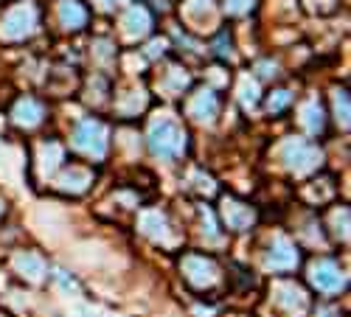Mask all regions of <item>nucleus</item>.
<instances>
[{"instance_id": "f257e3e1", "label": "nucleus", "mask_w": 351, "mask_h": 317, "mask_svg": "<svg viewBox=\"0 0 351 317\" xmlns=\"http://www.w3.org/2000/svg\"><path fill=\"white\" fill-rule=\"evenodd\" d=\"M149 140H152V152L160 157H180L186 152V132L169 118L152 127Z\"/></svg>"}, {"instance_id": "f03ea898", "label": "nucleus", "mask_w": 351, "mask_h": 317, "mask_svg": "<svg viewBox=\"0 0 351 317\" xmlns=\"http://www.w3.org/2000/svg\"><path fill=\"white\" fill-rule=\"evenodd\" d=\"M281 160H284L292 171H298V175H301V171H312V168L320 163V155H317V149L312 147V143L295 138V140H287V143H284Z\"/></svg>"}, {"instance_id": "7ed1b4c3", "label": "nucleus", "mask_w": 351, "mask_h": 317, "mask_svg": "<svg viewBox=\"0 0 351 317\" xmlns=\"http://www.w3.org/2000/svg\"><path fill=\"white\" fill-rule=\"evenodd\" d=\"M73 147L90 157H101L104 149H107V135H104V127L99 121H84L79 124L76 135H73Z\"/></svg>"}, {"instance_id": "20e7f679", "label": "nucleus", "mask_w": 351, "mask_h": 317, "mask_svg": "<svg viewBox=\"0 0 351 317\" xmlns=\"http://www.w3.org/2000/svg\"><path fill=\"white\" fill-rule=\"evenodd\" d=\"M309 281L320 292H340L346 286V275L335 262H315L309 270Z\"/></svg>"}, {"instance_id": "39448f33", "label": "nucleus", "mask_w": 351, "mask_h": 317, "mask_svg": "<svg viewBox=\"0 0 351 317\" xmlns=\"http://www.w3.org/2000/svg\"><path fill=\"white\" fill-rule=\"evenodd\" d=\"M183 272L194 286H211L217 281V264L206 255H186Z\"/></svg>"}, {"instance_id": "423d86ee", "label": "nucleus", "mask_w": 351, "mask_h": 317, "mask_svg": "<svg viewBox=\"0 0 351 317\" xmlns=\"http://www.w3.org/2000/svg\"><path fill=\"white\" fill-rule=\"evenodd\" d=\"M295 264H298V250L292 247L284 236L273 239L270 253H267V267H273V270H292Z\"/></svg>"}, {"instance_id": "0eeeda50", "label": "nucleus", "mask_w": 351, "mask_h": 317, "mask_svg": "<svg viewBox=\"0 0 351 317\" xmlns=\"http://www.w3.org/2000/svg\"><path fill=\"white\" fill-rule=\"evenodd\" d=\"M222 216H225V225L233 227V230H247L256 219L253 208L245 205V203H233V199H228V203L222 205Z\"/></svg>"}, {"instance_id": "6e6552de", "label": "nucleus", "mask_w": 351, "mask_h": 317, "mask_svg": "<svg viewBox=\"0 0 351 317\" xmlns=\"http://www.w3.org/2000/svg\"><path fill=\"white\" fill-rule=\"evenodd\" d=\"M276 303L284 306L287 312H304L306 309V295L295 283H278L276 286Z\"/></svg>"}, {"instance_id": "1a4fd4ad", "label": "nucleus", "mask_w": 351, "mask_h": 317, "mask_svg": "<svg viewBox=\"0 0 351 317\" xmlns=\"http://www.w3.org/2000/svg\"><path fill=\"white\" fill-rule=\"evenodd\" d=\"M32 23H34V9L32 6H17L6 17V34L9 37H23V34H28Z\"/></svg>"}, {"instance_id": "9d476101", "label": "nucleus", "mask_w": 351, "mask_h": 317, "mask_svg": "<svg viewBox=\"0 0 351 317\" xmlns=\"http://www.w3.org/2000/svg\"><path fill=\"white\" fill-rule=\"evenodd\" d=\"M189 112L194 115V118H199V121L214 118V112H217V96L211 90H199V96L189 104Z\"/></svg>"}, {"instance_id": "9b49d317", "label": "nucleus", "mask_w": 351, "mask_h": 317, "mask_svg": "<svg viewBox=\"0 0 351 317\" xmlns=\"http://www.w3.org/2000/svg\"><path fill=\"white\" fill-rule=\"evenodd\" d=\"M17 270H20L28 281H40L43 272H45V262H43L37 253H23V255H17Z\"/></svg>"}, {"instance_id": "f8f14e48", "label": "nucleus", "mask_w": 351, "mask_h": 317, "mask_svg": "<svg viewBox=\"0 0 351 317\" xmlns=\"http://www.w3.org/2000/svg\"><path fill=\"white\" fill-rule=\"evenodd\" d=\"M60 17H62V23H65L68 28L84 25V9L76 3V0H65L62 9H60Z\"/></svg>"}, {"instance_id": "ddd939ff", "label": "nucleus", "mask_w": 351, "mask_h": 317, "mask_svg": "<svg viewBox=\"0 0 351 317\" xmlns=\"http://www.w3.org/2000/svg\"><path fill=\"white\" fill-rule=\"evenodd\" d=\"M141 225L152 239H166V219L160 214H146Z\"/></svg>"}, {"instance_id": "4468645a", "label": "nucleus", "mask_w": 351, "mask_h": 317, "mask_svg": "<svg viewBox=\"0 0 351 317\" xmlns=\"http://www.w3.org/2000/svg\"><path fill=\"white\" fill-rule=\"evenodd\" d=\"M127 25L132 34H146L149 31V14H146L143 9H132L130 17H127Z\"/></svg>"}, {"instance_id": "2eb2a0df", "label": "nucleus", "mask_w": 351, "mask_h": 317, "mask_svg": "<svg viewBox=\"0 0 351 317\" xmlns=\"http://www.w3.org/2000/svg\"><path fill=\"white\" fill-rule=\"evenodd\" d=\"M306 129L309 132H320V129H324V112H320V107L317 104H309L306 107Z\"/></svg>"}, {"instance_id": "dca6fc26", "label": "nucleus", "mask_w": 351, "mask_h": 317, "mask_svg": "<svg viewBox=\"0 0 351 317\" xmlns=\"http://www.w3.org/2000/svg\"><path fill=\"white\" fill-rule=\"evenodd\" d=\"M250 0H228V12L233 14H242V12H250Z\"/></svg>"}, {"instance_id": "f3484780", "label": "nucleus", "mask_w": 351, "mask_h": 317, "mask_svg": "<svg viewBox=\"0 0 351 317\" xmlns=\"http://www.w3.org/2000/svg\"><path fill=\"white\" fill-rule=\"evenodd\" d=\"M287 101H289L287 90H278V96H270V110H273V112H278V110H281Z\"/></svg>"}, {"instance_id": "a211bd4d", "label": "nucleus", "mask_w": 351, "mask_h": 317, "mask_svg": "<svg viewBox=\"0 0 351 317\" xmlns=\"http://www.w3.org/2000/svg\"><path fill=\"white\" fill-rule=\"evenodd\" d=\"M56 278H60V281H62V286H65V290H76V283H73V278H68V275H65L62 270H60V272H56Z\"/></svg>"}, {"instance_id": "6ab92c4d", "label": "nucleus", "mask_w": 351, "mask_h": 317, "mask_svg": "<svg viewBox=\"0 0 351 317\" xmlns=\"http://www.w3.org/2000/svg\"><path fill=\"white\" fill-rule=\"evenodd\" d=\"M76 317H110V314H99V312H90V309H82Z\"/></svg>"}, {"instance_id": "aec40b11", "label": "nucleus", "mask_w": 351, "mask_h": 317, "mask_svg": "<svg viewBox=\"0 0 351 317\" xmlns=\"http://www.w3.org/2000/svg\"><path fill=\"white\" fill-rule=\"evenodd\" d=\"M104 6H115V3H121V0H101Z\"/></svg>"}]
</instances>
